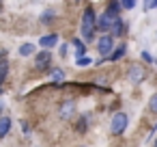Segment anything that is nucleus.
<instances>
[{
  "label": "nucleus",
  "instance_id": "f257e3e1",
  "mask_svg": "<svg viewBox=\"0 0 157 147\" xmlns=\"http://www.w3.org/2000/svg\"><path fill=\"white\" fill-rule=\"evenodd\" d=\"M95 33H97V13L93 9V5H88L82 13V24H80V39L84 43L95 41Z\"/></svg>",
  "mask_w": 157,
  "mask_h": 147
},
{
  "label": "nucleus",
  "instance_id": "f03ea898",
  "mask_svg": "<svg viewBox=\"0 0 157 147\" xmlns=\"http://www.w3.org/2000/svg\"><path fill=\"white\" fill-rule=\"evenodd\" d=\"M118 20H123V18L105 9L103 13H99V15H97V31H101L103 35H110V31H112V26H114V24H116Z\"/></svg>",
  "mask_w": 157,
  "mask_h": 147
},
{
  "label": "nucleus",
  "instance_id": "7ed1b4c3",
  "mask_svg": "<svg viewBox=\"0 0 157 147\" xmlns=\"http://www.w3.org/2000/svg\"><path fill=\"white\" fill-rule=\"evenodd\" d=\"M127 123H129V117H127V112H116V115L112 117L110 132H112L114 136H121V134L127 130Z\"/></svg>",
  "mask_w": 157,
  "mask_h": 147
},
{
  "label": "nucleus",
  "instance_id": "20e7f679",
  "mask_svg": "<svg viewBox=\"0 0 157 147\" xmlns=\"http://www.w3.org/2000/svg\"><path fill=\"white\" fill-rule=\"evenodd\" d=\"M114 37H110V35H101L99 39H97V50H99V54L103 56V61L105 59H110V54L114 52Z\"/></svg>",
  "mask_w": 157,
  "mask_h": 147
},
{
  "label": "nucleus",
  "instance_id": "39448f33",
  "mask_svg": "<svg viewBox=\"0 0 157 147\" xmlns=\"http://www.w3.org/2000/svg\"><path fill=\"white\" fill-rule=\"evenodd\" d=\"M127 78H129L131 84H140V82L146 78V69H144V65L133 63V65L129 67V71H127Z\"/></svg>",
  "mask_w": 157,
  "mask_h": 147
},
{
  "label": "nucleus",
  "instance_id": "423d86ee",
  "mask_svg": "<svg viewBox=\"0 0 157 147\" xmlns=\"http://www.w3.org/2000/svg\"><path fill=\"white\" fill-rule=\"evenodd\" d=\"M50 65H52V52L41 50V52H37V54H35V67H37L39 71L50 69Z\"/></svg>",
  "mask_w": 157,
  "mask_h": 147
},
{
  "label": "nucleus",
  "instance_id": "0eeeda50",
  "mask_svg": "<svg viewBox=\"0 0 157 147\" xmlns=\"http://www.w3.org/2000/svg\"><path fill=\"white\" fill-rule=\"evenodd\" d=\"M73 112H75V102H73V100H65V102L60 104V108H58V117H60L63 121H69V119L73 117Z\"/></svg>",
  "mask_w": 157,
  "mask_h": 147
},
{
  "label": "nucleus",
  "instance_id": "6e6552de",
  "mask_svg": "<svg viewBox=\"0 0 157 147\" xmlns=\"http://www.w3.org/2000/svg\"><path fill=\"white\" fill-rule=\"evenodd\" d=\"M39 46L43 48V50H54L56 46H58V35L56 33H50V35H43V37H39Z\"/></svg>",
  "mask_w": 157,
  "mask_h": 147
},
{
  "label": "nucleus",
  "instance_id": "1a4fd4ad",
  "mask_svg": "<svg viewBox=\"0 0 157 147\" xmlns=\"http://www.w3.org/2000/svg\"><path fill=\"white\" fill-rule=\"evenodd\" d=\"M71 46L75 48V56H78V59L86 56V52H88V46H86V43H84L80 37H73V39H71Z\"/></svg>",
  "mask_w": 157,
  "mask_h": 147
},
{
  "label": "nucleus",
  "instance_id": "9d476101",
  "mask_svg": "<svg viewBox=\"0 0 157 147\" xmlns=\"http://www.w3.org/2000/svg\"><path fill=\"white\" fill-rule=\"evenodd\" d=\"M125 31H127V24H125L123 20H118V22L112 26V31H110V37H123V35H125Z\"/></svg>",
  "mask_w": 157,
  "mask_h": 147
},
{
  "label": "nucleus",
  "instance_id": "9b49d317",
  "mask_svg": "<svg viewBox=\"0 0 157 147\" xmlns=\"http://www.w3.org/2000/svg\"><path fill=\"white\" fill-rule=\"evenodd\" d=\"M125 54H127V46H125V43H121V46H116V48H114V52L110 54V59H108V61L116 63V61H118V59H123Z\"/></svg>",
  "mask_w": 157,
  "mask_h": 147
},
{
  "label": "nucleus",
  "instance_id": "f8f14e48",
  "mask_svg": "<svg viewBox=\"0 0 157 147\" xmlns=\"http://www.w3.org/2000/svg\"><path fill=\"white\" fill-rule=\"evenodd\" d=\"M9 132H11V119L9 117H0V138L9 136Z\"/></svg>",
  "mask_w": 157,
  "mask_h": 147
},
{
  "label": "nucleus",
  "instance_id": "ddd939ff",
  "mask_svg": "<svg viewBox=\"0 0 157 147\" xmlns=\"http://www.w3.org/2000/svg\"><path fill=\"white\" fill-rule=\"evenodd\" d=\"M37 54V48L33 46V43H24V46H20V56H35Z\"/></svg>",
  "mask_w": 157,
  "mask_h": 147
},
{
  "label": "nucleus",
  "instance_id": "4468645a",
  "mask_svg": "<svg viewBox=\"0 0 157 147\" xmlns=\"http://www.w3.org/2000/svg\"><path fill=\"white\" fill-rule=\"evenodd\" d=\"M56 20V13L52 11V9H48V11H43V15H41V24H45V26H50L52 22Z\"/></svg>",
  "mask_w": 157,
  "mask_h": 147
},
{
  "label": "nucleus",
  "instance_id": "2eb2a0df",
  "mask_svg": "<svg viewBox=\"0 0 157 147\" xmlns=\"http://www.w3.org/2000/svg\"><path fill=\"white\" fill-rule=\"evenodd\" d=\"M63 78H65V71H63V69H54V71H52V82L58 84V82H63Z\"/></svg>",
  "mask_w": 157,
  "mask_h": 147
},
{
  "label": "nucleus",
  "instance_id": "dca6fc26",
  "mask_svg": "<svg viewBox=\"0 0 157 147\" xmlns=\"http://www.w3.org/2000/svg\"><path fill=\"white\" fill-rule=\"evenodd\" d=\"M148 110L157 115V93H153V95H151V100H148Z\"/></svg>",
  "mask_w": 157,
  "mask_h": 147
},
{
  "label": "nucleus",
  "instance_id": "f3484780",
  "mask_svg": "<svg viewBox=\"0 0 157 147\" xmlns=\"http://www.w3.org/2000/svg\"><path fill=\"white\" fill-rule=\"evenodd\" d=\"M108 11H112V13H116V15H121V2H108V7H105Z\"/></svg>",
  "mask_w": 157,
  "mask_h": 147
},
{
  "label": "nucleus",
  "instance_id": "a211bd4d",
  "mask_svg": "<svg viewBox=\"0 0 157 147\" xmlns=\"http://www.w3.org/2000/svg\"><path fill=\"white\" fill-rule=\"evenodd\" d=\"M93 63V59L90 56H82V59H75V65L78 67H86V65H90Z\"/></svg>",
  "mask_w": 157,
  "mask_h": 147
},
{
  "label": "nucleus",
  "instance_id": "6ab92c4d",
  "mask_svg": "<svg viewBox=\"0 0 157 147\" xmlns=\"http://www.w3.org/2000/svg\"><path fill=\"white\" fill-rule=\"evenodd\" d=\"M86 125H88V117H86V115H82V117H80V123H78V130H80V132H84V130H86Z\"/></svg>",
  "mask_w": 157,
  "mask_h": 147
},
{
  "label": "nucleus",
  "instance_id": "aec40b11",
  "mask_svg": "<svg viewBox=\"0 0 157 147\" xmlns=\"http://www.w3.org/2000/svg\"><path fill=\"white\" fill-rule=\"evenodd\" d=\"M133 7H136L133 0H125V2H121V9H127V11H129V9H133Z\"/></svg>",
  "mask_w": 157,
  "mask_h": 147
},
{
  "label": "nucleus",
  "instance_id": "412c9836",
  "mask_svg": "<svg viewBox=\"0 0 157 147\" xmlns=\"http://www.w3.org/2000/svg\"><path fill=\"white\" fill-rule=\"evenodd\" d=\"M144 9L151 11V9H157V0H151V2H144Z\"/></svg>",
  "mask_w": 157,
  "mask_h": 147
},
{
  "label": "nucleus",
  "instance_id": "4be33fe9",
  "mask_svg": "<svg viewBox=\"0 0 157 147\" xmlns=\"http://www.w3.org/2000/svg\"><path fill=\"white\" fill-rule=\"evenodd\" d=\"M142 59H144V61H146V63H153V56H151V54H148V52H142Z\"/></svg>",
  "mask_w": 157,
  "mask_h": 147
},
{
  "label": "nucleus",
  "instance_id": "5701e85b",
  "mask_svg": "<svg viewBox=\"0 0 157 147\" xmlns=\"http://www.w3.org/2000/svg\"><path fill=\"white\" fill-rule=\"evenodd\" d=\"M67 50H69V46H67V43H63V46H60V54H63V56H67Z\"/></svg>",
  "mask_w": 157,
  "mask_h": 147
},
{
  "label": "nucleus",
  "instance_id": "b1692460",
  "mask_svg": "<svg viewBox=\"0 0 157 147\" xmlns=\"http://www.w3.org/2000/svg\"><path fill=\"white\" fill-rule=\"evenodd\" d=\"M22 130H24V134H28V132H30V128H28V123H26V121H22Z\"/></svg>",
  "mask_w": 157,
  "mask_h": 147
},
{
  "label": "nucleus",
  "instance_id": "393cba45",
  "mask_svg": "<svg viewBox=\"0 0 157 147\" xmlns=\"http://www.w3.org/2000/svg\"><path fill=\"white\" fill-rule=\"evenodd\" d=\"M2 82H5V80H2V78H0V93H2Z\"/></svg>",
  "mask_w": 157,
  "mask_h": 147
},
{
  "label": "nucleus",
  "instance_id": "a878e982",
  "mask_svg": "<svg viewBox=\"0 0 157 147\" xmlns=\"http://www.w3.org/2000/svg\"><path fill=\"white\" fill-rule=\"evenodd\" d=\"M0 117H2V102H0Z\"/></svg>",
  "mask_w": 157,
  "mask_h": 147
},
{
  "label": "nucleus",
  "instance_id": "bb28decb",
  "mask_svg": "<svg viewBox=\"0 0 157 147\" xmlns=\"http://www.w3.org/2000/svg\"><path fill=\"white\" fill-rule=\"evenodd\" d=\"M2 9H5V5H2V2H0V11H2Z\"/></svg>",
  "mask_w": 157,
  "mask_h": 147
},
{
  "label": "nucleus",
  "instance_id": "cd10ccee",
  "mask_svg": "<svg viewBox=\"0 0 157 147\" xmlns=\"http://www.w3.org/2000/svg\"><path fill=\"white\" fill-rule=\"evenodd\" d=\"M155 147H157V141H155Z\"/></svg>",
  "mask_w": 157,
  "mask_h": 147
}]
</instances>
